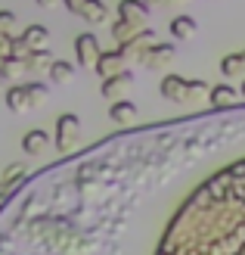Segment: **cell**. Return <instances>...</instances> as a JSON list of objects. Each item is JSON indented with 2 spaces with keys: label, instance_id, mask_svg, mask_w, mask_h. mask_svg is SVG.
Wrapping results in <instances>:
<instances>
[{
  "label": "cell",
  "instance_id": "6da1fadb",
  "mask_svg": "<svg viewBox=\"0 0 245 255\" xmlns=\"http://www.w3.org/2000/svg\"><path fill=\"white\" fill-rule=\"evenodd\" d=\"M156 255H245V156L211 171L180 202Z\"/></svg>",
  "mask_w": 245,
  "mask_h": 255
},
{
  "label": "cell",
  "instance_id": "7a4b0ae2",
  "mask_svg": "<svg viewBox=\"0 0 245 255\" xmlns=\"http://www.w3.org/2000/svg\"><path fill=\"white\" fill-rule=\"evenodd\" d=\"M199 94H205V81H186L180 75H167L162 78V97L174 100V103H189Z\"/></svg>",
  "mask_w": 245,
  "mask_h": 255
},
{
  "label": "cell",
  "instance_id": "3957f363",
  "mask_svg": "<svg viewBox=\"0 0 245 255\" xmlns=\"http://www.w3.org/2000/svg\"><path fill=\"white\" fill-rule=\"evenodd\" d=\"M78 140H81V122H78V116H72V112L59 116V122H56V149L59 152H72L75 146H78Z\"/></svg>",
  "mask_w": 245,
  "mask_h": 255
},
{
  "label": "cell",
  "instance_id": "277c9868",
  "mask_svg": "<svg viewBox=\"0 0 245 255\" xmlns=\"http://www.w3.org/2000/svg\"><path fill=\"white\" fill-rule=\"evenodd\" d=\"M99 41H96V34H78L75 37V56H78V62L81 66H87V69H93L96 66V59H99Z\"/></svg>",
  "mask_w": 245,
  "mask_h": 255
},
{
  "label": "cell",
  "instance_id": "5b68a950",
  "mask_svg": "<svg viewBox=\"0 0 245 255\" xmlns=\"http://www.w3.org/2000/svg\"><path fill=\"white\" fill-rule=\"evenodd\" d=\"M149 16V3L146 0H121L118 3V19L134 25V28H143V22Z\"/></svg>",
  "mask_w": 245,
  "mask_h": 255
},
{
  "label": "cell",
  "instance_id": "8992f818",
  "mask_svg": "<svg viewBox=\"0 0 245 255\" xmlns=\"http://www.w3.org/2000/svg\"><path fill=\"white\" fill-rule=\"evenodd\" d=\"M124 53H121V50H109V53H99V59H96V75H99V78L102 81H106V78H112V75H118V72H124Z\"/></svg>",
  "mask_w": 245,
  "mask_h": 255
},
{
  "label": "cell",
  "instance_id": "52a82bcc",
  "mask_svg": "<svg viewBox=\"0 0 245 255\" xmlns=\"http://www.w3.org/2000/svg\"><path fill=\"white\" fill-rule=\"evenodd\" d=\"M47 146H50V134L44 131V128L25 131V137H22V152H25V156H44Z\"/></svg>",
  "mask_w": 245,
  "mask_h": 255
},
{
  "label": "cell",
  "instance_id": "ba28073f",
  "mask_svg": "<svg viewBox=\"0 0 245 255\" xmlns=\"http://www.w3.org/2000/svg\"><path fill=\"white\" fill-rule=\"evenodd\" d=\"M3 100H6V109H12V112H25V109H31L28 84H9V91L3 94Z\"/></svg>",
  "mask_w": 245,
  "mask_h": 255
},
{
  "label": "cell",
  "instance_id": "9c48e42d",
  "mask_svg": "<svg viewBox=\"0 0 245 255\" xmlns=\"http://www.w3.org/2000/svg\"><path fill=\"white\" fill-rule=\"evenodd\" d=\"M131 81H134V75L124 69V72H118V75H112V78L102 81L99 91H102V97H106V100H112V103H115V100H118V94H121V91H124V87L131 84Z\"/></svg>",
  "mask_w": 245,
  "mask_h": 255
},
{
  "label": "cell",
  "instance_id": "30bf717a",
  "mask_svg": "<svg viewBox=\"0 0 245 255\" xmlns=\"http://www.w3.org/2000/svg\"><path fill=\"white\" fill-rule=\"evenodd\" d=\"M208 100L214 103V109H230L239 100V91H236L233 84H217V87L208 91Z\"/></svg>",
  "mask_w": 245,
  "mask_h": 255
},
{
  "label": "cell",
  "instance_id": "8fae6325",
  "mask_svg": "<svg viewBox=\"0 0 245 255\" xmlns=\"http://www.w3.org/2000/svg\"><path fill=\"white\" fill-rule=\"evenodd\" d=\"M171 56H174L171 44H152V47H146L143 53H140V62H146L149 69H156V66H162V62L171 59Z\"/></svg>",
  "mask_w": 245,
  "mask_h": 255
},
{
  "label": "cell",
  "instance_id": "7c38bea8",
  "mask_svg": "<svg viewBox=\"0 0 245 255\" xmlns=\"http://www.w3.org/2000/svg\"><path fill=\"white\" fill-rule=\"evenodd\" d=\"M109 119L115 125H131L137 119V106L131 103V100H115L112 109H109Z\"/></svg>",
  "mask_w": 245,
  "mask_h": 255
},
{
  "label": "cell",
  "instance_id": "4fadbf2b",
  "mask_svg": "<svg viewBox=\"0 0 245 255\" xmlns=\"http://www.w3.org/2000/svg\"><path fill=\"white\" fill-rule=\"evenodd\" d=\"M22 37H25V44L31 47V53H34V50H47V44H50L47 25H28V28L22 31Z\"/></svg>",
  "mask_w": 245,
  "mask_h": 255
},
{
  "label": "cell",
  "instance_id": "5bb4252c",
  "mask_svg": "<svg viewBox=\"0 0 245 255\" xmlns=\"http://www.w3.org/2000/svg\"><path fill=\"white\" fill-rule=\"evenodd\" d=\"M81 19L99 25V22H106V19H109V9H106V3H102V0H87L84 9H81Z\"/></svg>",
  "mask_w": 245,
  "mask_h": 255
},
{
  "label": "cell",
  "instance_id": "9a60e30c",
  "mask_svg": "<svg viewBox=\"0 0 245 255\" xmlns=\"http://www.w3.org/2000/svg\"><path fill=\"white\" fill-rule=\"evenodd\" d=\"M0 72H3L9 81H19L22 75L28 72V62H25V59H16V56H6V59H3V66H0Z\"/></svg>",
  "mask_w": 245,
  "mask_h": 255
},
{
  "label": "cell",
  "instance_id": "2e32d148",
  "mask_svg": "<svg viewBox=\"0 0 245 255\" xmlns=\"http://www.w3.org/2000/svg\"><path fill=\"white\" fill-rule=\"evenodd\" d=\"M221 69H224V75H227V78H236V75H245V53H230V56H224Z\"/></svg>",
  "mask_w": 245,
  "mask_h": 255
},
{
  "label": "cell",
  "instance_id": "e0dca14e",
  "mask_svg": "<svg viewBox=\"0 0 245 255\" xmlns=\"http://www.w3.org/2000/svg\"><path fill=\"white\" fill-rule=\"evenodd\" d=\"M25 62H28V72H50V66H53L56 59L50 56V50H34Z\"/></svg>",
  "mask_w": 245,
  "mask_h": 255
},
{
  "label": "cell",
  "instance_id": "ac0fdd59",
  "mask_svg": "<svg viewBox=\"0 0 245 255\" xmlns=\"http://www.w3.org/2000/svg\"><path fill=\"white\" fill-rule=\"evenodd\" d=\"M192 31H196V19H192V16H177V19H171V34L177 37V41L189 37Z\"/></svg>",
  "mask_w": 245,
  "mask_h": 255
},
{
  "label": "cell",
  "instance_id": "d6986e66",
  "mask_svg": "<svg viewBox=\"0 0 245 255\" xmlns=\"http://www.w3.org/2000/svg\"><path fill=\"white\" fill-rule=\"evenodd\" d=\"M50 81L53 84H66V81H72V75H75V66H69V62H62V59H56L53 66H50Z\"/></svg>",
  "mask_w": 245,
  "mask_h": 255
},
{
  "label": "cell",
  "instance_id": "ffe728a7",
  "mask_svg": "<svg viewBox=\"0 0 245 255\" xmlns=\"http://www.w3.org/2000/svg\"><path fill=\"white\" fill-rule=\"evenodd\" d=\"M47 94H50V87L44 84V81H31L28 84V97H31V109L34 106H41L44 100H47Z\"/></svg>",
  "mask_w": 245,
  "mask_h": 255
},
{
  "label": "cell",
  "instance_id": "44dd1931",
  "mask_svg": "<svg viewBox=\"0 0 245 255\" xmlns=\"http://www.w3.org/2000/svg\"><path fill=\"white\" fill-rule=\"evenodd\" d=\"M9 56H16V59H28L31 56V47L25 44V37H12V44H9Z\"/></svg>",
  "mask_w": 245,
  "mask_h": 255
},
{
  "label": "cell",
  "instance_id": "7402d4cb",
  "mask_svg": "<svg viewBox=\"0 0 245 255\" xmlns=\"http://www.w3.org/2000/svg\"><path fill=\"white\" fill-rule=\"evenodd\" d=\"M12 28H16V12L0 9V34H12Z\"/></svg>",
  "mask_w": 245,
  "mask_h": 255
},
{
  "label": "cell",
  "instance_id": "603a6c76",
  "mask_svg": "<svg viewBox=\"0 0 245 255\" xmlns=\"http://www.w3.org/2000/svg\"><path fill=\"white\" fill-rule=\"evenodd\" d=\"M9 44H12V34H0V59L9 56Z\"/></svg>",
  "mask_w": 245,
  "mask_h": 255
},
{
  "label": "cell",
  "instance_id": "cb8c5ba5",
  "mask_svg": "<svg viewBox=\"0 0 245 255\" xmlns=\"http://www.w3.org/2000/svg\"><path fill=\"white\" fill-rule=\"evenodd\" d=\"M62 3H66V9H72L75 16H81V9H84L87 0H62Z\"/></svg>",
  "mask_w": 245,
  "mask_h": 255
},
{
  "label": "cell",
  "instance_id": "d4e9b609",
  "mask_svg": "<svg viewBox=\"0 0 245 255\" xmlns=\"http://www.w3.org/2000/svg\"><path fill=\"white\" fill-rule=\"evenodd\" d=\"M6 84H9V78H6V75H3V72H0V94H6V91H9V87H6Z\"/></svg>",
  "mask_w": 245,
  "mask_h": 255
},
{
  "label": "cell",
  "instance_id": "484cf974",
  "mask_svg": "<svg viewBox=\"0 0 245 255\" xmlns=\"http://www.w3.org/2000/svg\"><path fill=\"white\" fill-rule=\"evenodd\" d=\"M59 0H37V6H56Z\"/></svg>",
  "mask_w": 245,
  "mask_h": 255
},
{
  "label": "cell",
  "instance_id": "4316f807",
  "mask_svg": "<svg viewBox=\"0 0 245 255\" xmlns=\"http://www.w3.org/2000/svg\"><path fill=\"white\" fill-rule=\"evenodd\" d=\"M164 3H186V0H164Z\"/></svg>",
  "mask_w": 245,
  "mask_h": 255
},
{
  "label": "cell",
  "instance_id": "83f0119b",
  "mask_svg": "<svg viewBox=\"0 0 245 255\" xmlns=\"http://www.w3.org/2000/svg\"><path fill=\"white\" fill-rule=\"evenodd\" d=\"M146 3H164V0H146Z\"/></svg>",
  "mask_w": 245,
  "mask_h": 255
},
{
  "label": "cell",
  "instance_id": "f1b7e54d",
  "mask_svg": "<svg viewBox=\"0 0 245 255\" xmlns=\"http://www.w3.org/2000/svg\"><path fill=\"white\" fill-rule=\"evenodd\" d=\"M242 97H245V81H242Z\"/></svg>",
  "mask_w": 245,
  "mask_h": 255
}]
</instances>
